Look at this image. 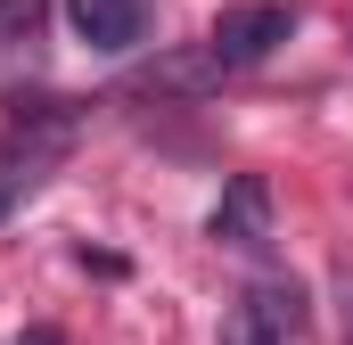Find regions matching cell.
<instances>
[{"instance_id": "5b68a950", "label": "cell", "mask_w": 353, "mask_h": 345, "mask_svg": "<svg viewBox=\"0 0 353 345\" xmlns=\"http://www.w3.org/2000/svg\"><path fill=\"white\" fill-rule=\"evenodd\" d=\"M66 17H74L83 50H99V58H132L148 41V0H66Z\"/></svg>"}, {"instance_id": "ba28073f", "label": "cell", "mask_w": 353, "mask_h": 345, "mask_svg": "<svg viewBox=\"0 0 353 345\" xmlns=\"http://www.w3.org/2000/svg\"><path fill=\"white\" fill-rule=\"evenodd\" d=\"M337 304H345V345H353V271H345V288H337Z\"/></svg>"}, {"instance_id": "9c48e42d", "label": "cell", "mask_w": 353, "mask_h": 345, "mask_svg": "<svg viewBox=\"0 0 353 345\" xmlns=\"http://www.w3.org/2000/svg\"><path fill=\"white\" fill-rule=\"evenodd\" d=\"M17 345H66V337H58V329H25Z\"/></svg>"}, {"instance_id": "3957f363", "label": "cell", "mask_w": 353, "mask_h": 345, "mask_svg": "<svg viewBox=\"0 0 353 345\" xmlns=\"http://www.w3.org/2000/svg\"><path fill=\"white\" fill-rule=\"evenodd\" d=\"M296 337H304V288L279 279V271L255 279L222 321V345H296Z\"/></svg>"}, {"instance_id": "7a4b0ae2", "label": "cell", "mask_w": 353, "mask_h": 345, "mask_svg": "<svg viewBox=\"0 0 353 345\" xmlns=\"http://www.w3.org/2000/svg\"><path fill=\"white\" fill-rule=\"evenodd\" d=\"M288 33H296V8L288 0H247V8H222L214 17L205 58H214V75H247V66H263Z\"/></svg>"}, {"instance_id": "277c9868", "label": "cell", "mask_w": 353, "mask_h": 345, "mask_svg": "<svg viewBox=\"0 0 353 345\" xmlns=\"http://www.w3.org/2000/svg\"><path fill=\"white\" fill-rule=\"evenodd\" d=\"M205 239L230 247V255H263L271 247V181L263 172L222 181V197H214V214H205Z\"/></svg>"}, {"instance_id": "52a82bcc", "label": "cell", "mask_w": 353, "mask_h": 345, "mask_svg": "<svg viewBox=\"0 0 353 345\" xmlns=\"http://www.w3.org/2000/svg\"><path fill=\"white\" fill-rule=\"evenodd\" d=\"M41 33V0H0V41H33Z\"/></svg>"}, {"instance_id": "8992f818", "label": "cell", "mask_w": 353, "mask_h": 345, "mask_svg": "<svg viewBox=\"0 0 353 345\" xmlns=\"http://www.w3.org/2000/svg\"><path fill=\"white\" fill-rule=\"evenodd\" d=\"M214 83H222V75H214L205 50H189V58H157V66L132 75V90H148V99H197V90H214Z\"/></svg>"}, {"instance_id": "6da1fadb", "label": "cell", "mask_w": 353, "mask_h": 345, "mask_svg": "<svg viewBox=\"0 0 353 345\" xmlns=\"http://www.w3.org/2000/svg\"><path fill=\"white\" fill-rule=\"evenodd\" d=\"M74 132H83V99H17V115L0 124V222L58 172Z\"/></svg>"}]
</instances>
